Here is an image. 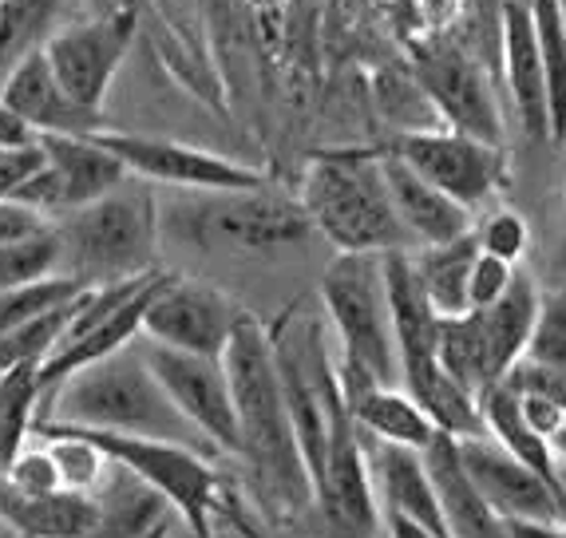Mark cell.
Masks as SVG:
<instances>
[{"label": "cell", "mask_w": 566, "mask_h": 538, "mask_svg": "<svg viewBox=\"0 0 566 538\" xmlns=\"http://www.w3.org/2000/svg\"><path fill=\"white\" fill-rule=\"evenodd\" d=\"M563 254H566V199H563Z\"/></svg>", "instance_id": "obj_50"}, {"label": "cell", "mask_w": 566, "mask_h": 538, "mask_svg": "<svg viewBox=\"0 0 566 538\" xmlns=\"http://www.w3.org/2000/svg\"><path fill=\"white\" fill-rule=\"evenodd\" d=\"M360 440H365L368 472H373V487H377L380 507L424 523L436 538H452L448 535L444 510H440L436 483H432V475H428L424 452L385 444V440H373V435H365V432H360Z\"/></svg>", "instance_id": "obj_19"}, {"label": "cell", "mask_w": 566, "mask_h": 538, "mask_svg": "<svg viewBox=\"0 0 566 538\" xmlns=\"http://www.w3.org/2000/svg\"><path fill=\"white\" fill-rule=\"evenodd\" d=\"M511 538H566V523L555 519H511Z\"/></svg>", "instance_id": "obj_45"}, {"label": "cell", "mask_w": 566, "mask_h": 538, "mask_svg": "<svg viewBox=\"0 0 566 538\" xmlns=\"http://www.w3.org/2000/svg\"><path fill=\"white\" fill-rule=\"evenodd\" d=\"M322 305L337 333V360L377 384H400V345L392 329L380 254H337L322 274Z\"/></svg>", "instance_id": "obj_7"}, {"label": "cell", "mask_w": 566, "mask_h": 538, "mask_svg": "<svg viewBox=\"0 0 566 538\" xmlns=\"http://www.w3.org/2000/svg\"><path fill=\"white\" fill-rule=\"evenodd\" d=\"M139 349L151 372L159 377V384L167 388V397L175 400V408L207 435L218 452L238 460V408L222 357L167 349V345H155L147 337H139Z\"/></svg>", "instance_id": "obj_11"}, {"label": "cell", "mask_w": 566, "mask_h": 538, "mask_svg": "<svg viewBox=\"0 0 566 538\" xmlns=\"http://www.w3.org/2000/svg\"><path fill=\"white\" fill-rule=\"evenodd\" d=\"M412 72L432 95L448 131L503 147L500 95L491 84V67L475 48H463L448 32H432L424 44L412 48Z\"/></svg>", "instance_id": "obj_8"}, {"label": "cell", "mask_w": 566, "mask_h": 538, "mask_svg": "<svg viewBox=\"0 0 566 538\" xmlns=\"http://www.w3.org/2000/svg\"><path fill=\"white\" fill-rule=\"evenodd\" d=\"M60 262H64V246H60L56 226L24 238V242L0 246V293L60 274Z\"/></svg>", "instance_id": "obj_36"}, {"label": "cell", "mask_w": 566, "mask_h": 538, "mask_svg": "<svg viewBox=\"0 0 566 538\" xmlns=\"http://www.w3.org/2000/svg\"><path fill=\"white\" fill-rule=\"evenodd\" d=\"M313 230L337 254H388V250H416L408 230L400 226L392 194H388L380 147H333L305 162L302 190H297Z\"/></svg>", "instance_id": "obj_3"}, {"label": "cell", "mask_w": 566, "mask_h": 538, "mask_svg": "<svg viewBox=\"0 0 566 538\" xmlns=\"http://www.w3.org/2000/svg\"><path fill=\"white\" fill-rule=\"evenodd\" d=\"M44 162L48 155L40 147V139L20 143V147H0V202H9Z\"/></svg>", "instance_id": "obj_42"}, {"label": "cell", "mask_w": 566, "mask_h": 538, "mask_svg": "<svg viewBox=\"0 0 566 538\" xmlns=\"http://www.w3.org/2000/svg\"><path fill=\"white\" fill-rule=\"evenodd\" d=\"M503 80H507L511 107L520 115L527 139L551 143V104H547V72L538 56L535 20L527 0H503Z\"/></svg>", "instance_id": "obj_18"}, {"label": "cell", "mask_w": 566, "mask_h": 538, "mask_svg": "<svg viewBox=\"0 0 566 538\" xmlns=\"http://www.w3.org/2000/svg\"><path fill=\"white\" fill-rule=\"evenodd\" d=\"M135 24H139L135 9H112L104 17L64 24L56 36L48 40V64L56 72L60 87L80 107H92V112L104 107L107 87H112L115 72H119L123 56L135 40Z\"/></svg>", "instance_id": "obj_12"}, {"label": "cell", "mask_w": 566, "mask_h": 538, "mask_svg": "<svg viewBox=\"0 0 566 538\" xmlns=\"http://www.w3.org/2000/svg\"><path fill=\"white\" fill-rule=\"evenodd\" d=\"M0 538H29V535H20V530L12 527V523H4V519H0Z\"/></svg>", "instance_id": "obj_49"}, {"label": "cell", "mask_w": 566, "mask_h": 538, "mask_svg": "<svg viewBox=\"0 0 566 538\" xmlns=\"http://www.w3.org/2000/svg\"><path fill=\"white\" fill-rule=\"evenodd\" d=\"M245 317L242 305L230 293L207 282H182L170 274L151 297V309L143 317V337L155 345L199 357H222L234 337L238 321Z\"/></svg>", "instance_id": "obj_14"}, {"label": "cell", "mask_w": 566, "mask_h": 538, "mask_svg": "<svg viewBox=\"0 0 566 538\" xmlns=\"http://www.w3.org/2000/svg\"><path fill=\"white\" fill-rule=\"evenodd\" d=\"M400 388L424 408V415L432 420L440 435H452V440L488 435L480 397H475L472 388H463L452 372H444V365L436 357L405 360V365H400Z\"/></svg>", "instance_id": "obj_24"}, {"label": "cell", "mask_w": 566, "mask_h": 538, "mask_svg": "<svg viewBox=\"0 0 566 538\" xmlns=\"http://www.w3.org/2000/svg\"><path fill=\"white\" fill-rule=\"evenodd\" d=\"M0 519L29 538H87L95 527V495H24L0 475Z\"/></svg>", "instance_id": "obj_27"}, {"label": "cell", "mask_w": 566, "mask_h": 538, "mask_svg": "<svg viewBox=\"0 0 566 538\" xmlns=\"http://www.w3.org/2000/svg\"><path fill=\"white\" fill-rule=\"evenodd\" d=\"M480 412H483V428H488L491 440L500 447H507L520 463H527L535 475H543L566 503V467L558 463L551 440H543V435L527 424L520 392L511 384H503V380L500 384H488L480 392Z\"/></svg>", "instance_id": "obj_25"}, {"label": "cell", "mask_w": 566, "mask_h": 538, "mask_svg": "<svg viewBox=\"0 0 566 538\" xmlns=\"http://www.w3.org/2000/svg\"><path fill=\"white\" fill-rule=\"evenodd\" d=\"M380 170H385L388 194H392L400 226L408 230L416 250L440 246V242H452V238H463L468 230H475L472 210L460 207L455 199H448L444 190H436L428 179H420L405 159L388 155L385 147H380Z\"/></svg>", "instance_id": "obj_20"}, {"label": "cell", "mask_w": 566, "mask_h": 538, "mask_svg": "<svg viewBox=\"0 0 566 538\" xmlns=\"http://www.w3.org/2000/svg\"><path fill=\"white\" fill-rule=\"evenodd\" d=\"M170 234L202 254L274 257L317 234L297 194L258 190H187V199L163 214Z\"/></svg>", "instance_id": "obj_5"}, {"label": "cell", "mask_w": 566, "mask_h": 538, "mask_svg": "<svg viewBox=\"0 0 566 538\" xmlns=\"http://www.w3.org/2000/svg\"><path fill=\"white\" fill-rule=\"evenodd\" d=\"M380 270H385V293H388V313H392V329H397L400 365L405 360L436 357L440 313L432 309L424 282L416 274L412 250H388V254H380Z\"/></svg>", "instance_id": "obj_23"}, {"label": "cell", "mask_w": 566, "mask_h": 538, "mask_svg": "<svg viewBox=\"0 0 566 538\" xmlns=\"http://www.w3.org/2000/svg\"><path fill=\"white\" fill-rule=\"evenodd\" d=\"M36 424H72L95 432L143 435V440H167V444L195 447L202 455H218L199 428L175 408L167 388L151 372L139 340L112 357L95 360L87 369L72 372L60 388L40 400Z\"/></svg>", "instance_id": "obj_2"}, {"label": "cell", "mask_w": 566, "mask_h": 538, "mask_svg": "<svg viewBox=\"0 0 566 538\" xmlns=\"http://www.w3.org/2000/svg\"><path fill=\"white\" fill-rule=\"evenodd\" d=\"M40 420V365L0 372V472H9Z\"/></svg>", "instance_id": "obj_32"}, {"label": "cell", "mask_w": 566, "mask_h": 538, "mask_svg": "<svg viewBox=\"0 0 566 538\" xmlns=\"http://www.w3.org/2000/svg\"><path fill=\"white\" fill-rule=\"evenodd\" d=\"M92 495L95 527L87 538H190L179 510L123 463L112 460V467Z\"/></svg>", "instance_id": "obj_17"}, {"label": "cell", "mask_w": 566, "mask_h": 538, "mask_svg": "<svg viewBox=\"0 0 566 538\" xmlns=\"http://www.w3.org/2000/svg\"><path fill=\"white\" fill-rule=\"evenodd\" d=\"M475 238H480L483 254L503 257L511 265L527 254V222L515 210H491L480 226H475Z\"/></svg>", "instance_id": "obj_38"}, {"label": "cell", "mask_w": 566, "mask_h": 538, "mask_svg": "<svg viewBox=\"0 0 566 538\" xmlns=\"http://www.w3.org/2000/svg\"><path fill=\"white\" fill-rule=\"evenodd\" d=\"M56 222L48 214H40V210L24 207V202H0V246H9V242H24V238L32 234H44V230H52Z\"/></svg>", "instance_id": "obj_43"}, {"label": "cell", "mask_w": 566, "mask_h": 538, "mask_svg": "<svg viewBox=\"0 0 566 538\" xmlns=\"http://www.w3.org/2000/svg\"><path fill=\"white\" fill-rule=\"evenodd\" d=\"M36 139L48 155V167L56 170L64 187V214L104 199L132 179L119 155L107 151L99 135H36Z\"/></svg>", "instance_id": "obj_22"}, {"label": "cell", "mask_w": 566, "mask_h": 538, "mask_svg": "<svg viewBox=\"0 0 566 538\" xmlns=\"http://www.w3.org/2000/svg\"><path fill=\"white\" fill-rule=\"evenodd\" d=\"M32 139H36V135L20 124L9 107L0 104V147H20V143H32Z\"/></svg>", "instance_id": "obj_46"}, {"label": "cell", "mask_w": 566, "mask_h": 538, "mask_svg": "<svg viewBox=\"0 0 566 538\" xmlns=\"http://www.w3.org/2000/svg\"><path fill=\"white\" fill-rule=\"evenodd\" d=\"M503 384H511L520 397H538V400H551L566 412V372L563 369H551V365H538V360L523 357L515 360V369L503 377Z\"/></svg>", "instance_id": "obj_40"}, {"label": "cell", "mask_w": 566, "mask_h": 538, "mask_svg": "<svg viewBox=\"0 0 566 538\" xmlns=\"http://www.w3.org/2000/svg\"><path fill=\"white\" fill-rule=\"evenodd\" d=\"M385 515H388V519H385L388 538H436L424 523L408 519V515H397V510H385Z\"/></svg>", "instance_id": "obj_47"}, {"label": "cell", "mask_w": 566, "mask_h": 538, "mask_svg": "<svg viewBox=\"0 0 566 538\" xmlns=\"http://www.w3.org/2000/svg\"><path fill=\"white\" fill-rule=\"evenodd\" d=\"M515 274H520V270L511 262L491 257L480 250V257H475V265H472V277H468V305H472V309H491V305L511 289Z\"/></svg>", "instance_id": "obj_41"}, {"label": "cell", "mask_w": 566, "mask_h": 538, "mask_svg": "<svg viewBox=\"0 0 566 538\" xmlns=\"http://www.w3.org/2000/svg\"><path fill=\"white\" fill-rule=\"evenodd\" d=\"M551 447H555L558 463H563V467H566V420H563V428H558V432L551 435Z\"/></svg>", "instance_id": "obj_48"}, {"label": "cell", "mask_w": 566, "mask_h": 538, "mask_svg": "<svg viewBox=\"0 0 566 538\" xmlns=\"http://www.w3.org/2000/svg\"><path fill=\"white\" fill-rule=\"evenodd\" d=\"M436 360H440L444 372H452L463 388H472L475 397H480L488 384H495L488 369V349H483V333H480V317H475V313L440 317Z\"/></svg>", "instance_id": "obj_33"}, {"label": "cell", "mask_w": 566, "mask_h": 538, "mask_svg": "<svg viewBox=\"0 0 566 538\" xmlns=\"http://www.w3.org/2000/svg\"><path fill=\"white\" fill-rule=\"evenodd\" d=\"M0 104L17 115L32 135H99L112 131L104 112L80 107L72 95L60 87L56 72L48 64L44 52H32L24 64L4 80Z\"/></svg>", "instance_id": "obj_16"}, {"label": "cell", "mask_w": 566, "mask_h": 538, "mask_svg": "<svg viewBox=\"0 0 566 538\" xmlns=\"http://www.w3.org/2000/svg\"><path fill=\"white\" fill-rule=\"evenodd\" d=\"M76 432H84L107 460L132 467L143 483H151L155 492L179 510L190 538H218V519L245 527L242 503L230 495L218 463H210L214 455H202L182 444H167V440H143V435L95 432V428H76Z\"/></svg>", "instance_id": "obj_6"}, {"label": "cell", "mask_w": 566, "mask_h": 538, "mask_svg": "<svg viewBox=\"0 0 566 538\" xmlns=\"http://www.w3.org/2000/svg\"><path fill=\"white\" fill-rule=\"evenodd\" d=\"M36 435L48 444L52 460H56L64 492L92 495L95 487H99V479L107 475V467H112V460H107V455L99 452V447H95L84 432H76V428L36 424Z\"/></svg>", "instance_id": "obj_34"}, {"label": "cell", "mask_w": 566, "mask_h": 538, "mask_svg": "<svg viewBox=\"0 0 566 538\" xmlns=\"http://www.w3.org/2000/svg\"><path fill=\"white\" fill-rule=\"evenodd\" d=\"M76 0H0V87L32 52H44Z\"/></svg>", "instance_id": "obj_29"}, {"label": "cell", "mask_w": 566, "mask_h": 538, "mask_svg": "<svg viewBox=\"0 0 566 538\" xmlns=\"http://www.w3.org/2000/svg\"><path fill=\"white\" fill-rule=\"evenodd\" d=\"M4 479L24 495H56L64 492V483H60V467L48 452V444L40 447H24L17 460L9 463V472H0Z\"/></svg>", "instance_id": "obj_39"}, {"label": "cell", "mask_w": 566, "mask_h": 538, "mask_svg": "<svg viewBox=\"0 0 566 538\" xmlns=\"http://www.w3.org/2000/svg\"><path fill=\"white\" fill-rule=\"evenodd\" d=\"M84 289H92V285H84L80 277H67V274H52V277H44V282L4 289L0 293V337L20 329V325L36 321L44 313L60 309V305L76 302Z\"/></svg>", "instance_id": "obj_35"}, {"label": "cell", "mask_w": 566, "mask_h": 538, "mask_svg": "<svg viewBox=\"0 0 566 538\" xmlns=\"http://www.w3.org/2000/svg\"><path fill=\"white\" fill-rule=\"evenodd\" d=\"M480 257V238L475 230H468L463 238L452 242H440V246H420L412 250L416 274L424 282V293L432 309L440 317H463L472 313L468 305V277H472V265Z\"/></svg>", "instance_id": "obj_30"}, {"label": "cell", "mask_w": 566, "mask_h": 538, "mask_svg": "<svg viewBox=\"0 0 566 538\" xmlns=\"http://www.w3.org/2000/svg\"><path fill=\"white\" fill-rule=\"evenodd\" d=\"M107 151L119 155L132 179L159 182L175 190H258L270 187L258 167H245L227 155L202 151L190 143L155 139V135H132V131H99Z\"/></svg>", "instance_id": "obj_10"}, {"label": "cell", "mask_w": 566, "mask_h": 538, "mask_svg": "<svg viewBox=\"0 0 566 538\" xmlns=\"http://www.w3.org/2000/svg\"><path fill=\"white\" fill-rule=\"evenodd\" d=\"M428 475L440 495V510H444L448 535L452 538H511V527L500 510L491 507L472 483V475L463 472L460 460V440L452 435H436L424 447Z\"/></svg>", "instance_id": "obj_21"}, {"label": "cell", "mask_w": 566, "mask_h": 538, "mask_svg": "<svg viewBox=\"0 0 566 538\" xmlns=\"http://www.w3.org/2000/svg\"><path fill=\"white\" fill-rule=\"evenodd\" d=\"M222 365L238 408V463L245 467L250 499L270 527H297L317 499L282 397L270 325L245 313L222 352Z\"/></svg>", "instance_id": "obj_1"}, {"label": "cell", "mask_w": 566, "mask_h": 538, "mask_svg": "<svg viewBox=\"0 0 566 538\" xmlns=\"http://www.w3.org/2000/svg\"><path fill=\"white\" fill-rule=\"evenodd\" d=\"M523 400V415H527V424L535 428L543 440H551V435L563 428L566 412L558 404H551V400H538V397H520Z\"/></svg>", "instance_id": "obj_44"}, {"label": "cell", "mask_w": 566, "mask_h": 538, "mask_svg": "<svg viewBox=\"0 0 566 538\" xmlns=\"http://www.w3.org/2000/svg\"><path fill=\"white\" fill-rule=\"evenodd\" d=\"M538 305H543L538 285L531 282L527 274H515L511 289L503 293L491 309H472L475 317H480L483 349H488V369H491V380H495V384L515 369V360L527 357L531 333H535V321H538Z\"/></svg>", "instance_id": "obj_26"}, {"label": "cell", "mask_w": 566, "mask_h": 538, "mask_svg": "<svg viewBox=\"0 0 566 538\" xmlns=\"http://www.w3.org/2000/svg\"><path fill=\"white\" fill-rule=\"evenodd\" d=\"M313 499L322 515L325 538H373L380 527V499L368 472V455L360 428L353 420L345 392L329 412V440H325L322 475L313 483Z\"/></svg>", "instance_id": "obj_9"}, {"label": "cell", "mask_w": 566, "mask_h": 538, "mask_svg": "<svg viewBox=\"0 0 566 538\" xmlns=\"http://www.w3.org/2000/svg\"><path fill=\"white\" fill-rule=\"evenodd\" d=\"M385 151L405 159L420 179H428L468 210L483 207L503 182V147L468 139L448 127L420 135H388Z\"/></svg>", "instance_id": "obj_13"}, {"label": "cell", "mask_w": 566, "mask_h": 538, "mask_svg": "<svg viewBox=\"0 0 566 538\" xmlns=\"http://www.w3.org/2000/svg\"><path fill=\"white\" fill-rule=\"evenodd\" d=\"M345 404H349L360 432L373 435V440H385V444L424 452L440 435L432 420L424 415V408L416 404L400 384H365L357 392H345Z\"/></svg>", "instance_id": "obj_28"}, {"label": "cell", "mask_w": 566, "mask_h": 538, "mask_svg": "<svg viewBox=\"0 0 566 538\" xmlns=\"http://www.w3.org/2000/svg\"><path fill=\"white\" fill-rule=\"evenodd\" d=\"M527 357L538 360V365H551V369L566 372V289L543 293Z\"/></svg>", "instance_id": "obj_37"}, {"label": "cell", "mask_w": 566, "mask_h": 538, "mask_svg": "<svg viewBox=\"0 0 566 538\" xmlns=\"http://www.w3.org/2000/svg\"><path fill=\"white\" fill-rule=\"evenodd\" d=\"M373 112L392 135H420V131H444V119L436 112L432 95L424 92L412 64H385L368 80Z\"/></svg>", "instance_id": "obj_31"}, {"label": "cell", "mask_w": 566, "mask_h": 538, "mask_svg": "<svg viewBox=\"0 0 566 538\" xmlns=\"http://www.w3.org/2000/svg\"><path fill=\"white\" fill-rule=\"evenodd\" d=\"M56 234L64 246L60 274L80 277L84 285L132 282L159 270L163 214L159 199L143 179H127L104 199L67 210L56 218Z\"/></svg>", "instance_id": "obj_4"}, {"label": "cell", "mask_w": 566, "mask_h": 538, "mask_svg": "<svg viewBox=\"0 0 566 538\" xmlns=\"http://www.w3.org/2000/svg\"><path fill=\"white\" fill-rule=\"evenodd\" d=\"M463 472L472 475L480 495L500 510L503 519H555L566 523L563 495L543 475H535L527 463H520L507 447H500L491 435L460 440Z\"/></svg>", "instance_id": "obj_15"}]
</instances>
